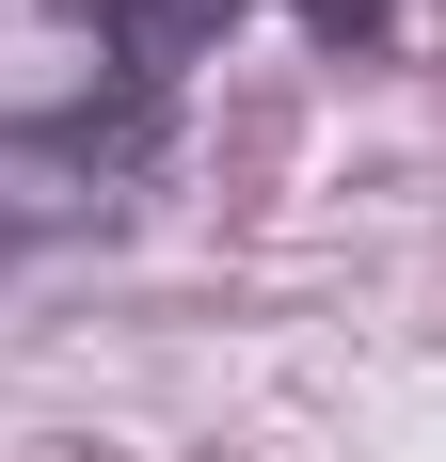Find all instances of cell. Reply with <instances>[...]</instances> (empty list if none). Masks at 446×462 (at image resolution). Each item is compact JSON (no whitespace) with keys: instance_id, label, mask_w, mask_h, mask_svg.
Segmentation results:
<instances>
[{"instance_id":"obj_1","label":"cell","mask_w":446,"mask_h":462,"mask_svg":"<svg viewBox=\"0 0 446 462\" xmlns=\"http://www.w3.org/2000/svg\"><path fill=\"white\" fill-rule=\"evenodd\" d=\"M144 160H160V96H80V112H16L0 128V272L33 255V239H80V224H112L144 191Z\"/></svg>"},{"instance_id":"obj_2","label":"cell","mask_w":446,"mask_h":462,"mask_svg":"<svg viewBox=\"0 0 446 462\" xmlns=\"http://www.w3.org/2000/svg\"><path fill=\"white\" fill-rule=\"evenodd\" d=\"M96 16H112V80L176 112V80H191V48H208V32H239L256 0H96ZM303 16H319L335 48H367L383 16H399V0H303Z\"/></svg>"}]
</instances>
